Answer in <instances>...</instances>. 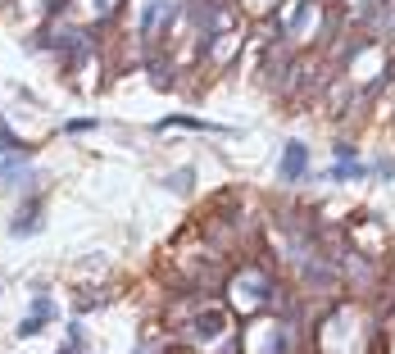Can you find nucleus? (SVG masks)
<instances>
[{"mask_svg": "<svg viewBox=\"0 0 395 354\" xmlns=\"http://www.w3.org/2000/svg\"><path fill=\"white\" fill-rule=\"evenodd\" d=\"M32 232H41V209H23V214L9 223V236H18V241L32 236Z\"/></svg>", "mask_w": 395, "mask_h": 354, "instance_id": "5", "label": "nucleus"}, {"mask_svg": "<svg viewBox=\"0 0 395 354\" xmlns=\"http://www.w3.org/2000/svg\"><path fill=\"white\" fill-rule=\"evenodd\" d=\"M95 128V118H69L64 123V132H91Z\"/></svg>", "mask_w": 395, "mask_h": 354, "instance_id": "12", "label": "nucleus"}, {"mask_svg": "<svg viewBox=\"0 0 395 354\" xmlns=\"http://www.w3.org/2000/svg\"><path fill=\"white\" fill-rule=\"evenodd\" d=\"M377 173L382 177H395V164H391V159H377Z\"/></svg>", "mask_w": 395, "mask_h": 354, "instance_id": "15", "label": "nucleus"}, {"mask_svg": "<svg viewBox=\"0 0 395 354\" xmlns=\"http://www.w3.org/2000/svg\"><path fill=\"white\" fill-rule=\"evenodd\" d=\"M60 354H82V350H73V346H64V350H60Z\"/></svg>", "mask_w": 395, "mask_h": 354, "instance_id": "18", "label": "nucleus"}, {"mask_svg": "<svg viewBox=\"0 0 395 354\" xmlns=\"http://www.w3.org/2000/svg\"><path fill=\"white\" fill-rule=\"evenodd\" d=\"M82 341H86V332L78 327V322H73V327H69V346H73V350H82Z\"/></svg>", "mask_w": 395, "mask_h": 354, "instance_id": "14", "label": "nucleus"}, {"mask_svg": "<svg viewBox=\"0 0 395 354\" xmlns=\"http://www.w3.org/2000/svg\"><path fill=\"white\" fill-rule=\"evenodd\" d=\"M55 313H60V309H55V300H51V295H32V318L55 322Z\"/></svg>", "mask_w": 395, "mask_h": 354, "instance_id": "9", "label": "nucleus"}, {"mask_svg": "<svg viewBox=\"0 0 395 354\" xmlns=\"http://www.w3.org/2000/svg\"><path fill=\"white\" fill-rule=\"evenodd\" d=\"M41 332H46V322H41V318H32V313H27V318H23V322H18V336H23V341H32V336H41Z\"/></svg>", "mask_w": 395, "mask_h": 354, "instance_id": "11", "label": "nucleus"}, {"mask_svg": "<svg viewBox=\"0 0 395 354\" xmlns=\"http://www.w3.org/2000/svg\"><path fill=\"white\" fill-rule=\"evenodd\" d=\"M159 128H191V132H227V128H218V123H209V118H191V114H168V118H163Z\"/></svg>", "mask_w": 395, "mask_h": 354, "instance_id": "4", "label": "nucleus"}, {"mask_svg": "<svg viewBox=\"0 0 395 354\" xmlns=\"http://www.w3.org/2000/svg\"><path fill=\"white\" fill-rule=\"evenodd\" d=\"M64 5L69 0H46V14H64Z\"/></svg>", "mask_w": 395, "mask_h": 354, "instance_id": "16", "label": "nucleus"}, {"mask_svg": "<svg viewBox=\"0 0 395 354\" xmlns=\"http://www.w3.org/2000/svg\"><path fill=\"white\" fill-rule=\"evenodd\" d=\"M191 182H196V168H182V173H173V177H168V191L187 196V191H191Z\"/></svg>", "mask_w": 395, "mask_h": 354, "instance_id": "10", "label": "nucleus"}, {"mask_svg": "<svg viewBox=\"0 0 395 354\" xmlns=\"http://www.w3.org/2000/svg\"><path fill=\"white\" fill-rule=\"evenodd\" d=\"M223 332H227V313L218 309V304H214V309H205V313H196V318L187 322V336L191 341H218Z\"/></svg>", "mask_w": 395, "mask_h": 354, "instance_id": "2", "label": "nucleus"}, {"mask_svg": "<svg viewBox=\"0 0 395 354\" xmlns=\"http://www.w3.org/2000/svg\"><path fill=\"white\" fill-rule=\"evenodd\" d=\"M232 295H236L241 309H268L277 291H273V282H268L259 268H241V273L232 277Z\"/></svg>", "mask_w": 395, "mask_h": 354, "instance_id": "1", "label": "nucleus"}, {"mask_svg": "<svg viewBox=\"0 0 395 354\" xmlns=\"http://www.w3.org/2000/svg\"><path fill=\"white\" fill-rule=\"evenodd\" d=\"M0 150H5V155H23V159H27V141H18L14 132H9L5 118H0Z\"/></svg>", "mask_w": 395, "mask_h": 354, "instance_id": "6", "label": "nucleus"}, {"mask_svg": "<svg viewBox=\"0 0 395 354\" xmlns=\"http://www.w3.org/2000/svg\"><path fill=\"white\" fill-rule=\"evenodd\" d=\"M95 9H100V14H105V9H114V0H95Z\"/></svg>", "mask_w": 395, "mask_h": 354, "instance_id": "17", "label": "nucleus"}, {"mask_svg": "<svg viewBox=\"0 0 395 354\" xmlns=\"http://www.w3.org/2000/svg\"><path fill=\"white\" fill-rule=\"evenodd\" d=\"M146 69H150V82H155L159 91H168V87H173V69H168V64H163V60H150Z\"/></svg>", "mask_w": 395, "mask_h": 354, "instance_id": "7", "label": "nucleus"}, {"mask_svg": "<svg viewBox=\"0 0 395 354\" xmlns=\"http://www.w3.org/2000/svg\"><path fill=\"white\" fill-rule=\"evenodd\" d=\"M304 173H309V150L300 146V141H291V146L282 150V164H277V177L286 182V186H295Z\"/></svg>", "mask_w": 395, "mask_h": 354, "instance_id": "3", "label": "nucleus"}, {"mask_svg": "<svg viewBox=\"0 0 395 354\" xmlns=\"http://www.w3.org/2000/svg\"><path fill=\"white\" fill-rule=\"evenodd\" d=\"M354 155H359V150H354V146H345V141L336 146V159H341V164H354Z\"/></svg>", "mask_w": 395, "mask_h": 354, "instance_id": "13", "label": "nucleus"}, {"mask_svg": "<svg viewBox=\"0 0 395 354\" xmlns=\"http://www.w3.org/2000/svg\"><path fill=\"white\" fill-rule=\"evenodd\" d=\"M363 177H368L363 164H336L332 168V182H363Z\"/></svg>", "mask_w": 395, "mask_h": 354, "instance_id": "8", "label": "nucleus"}]
</instances>
